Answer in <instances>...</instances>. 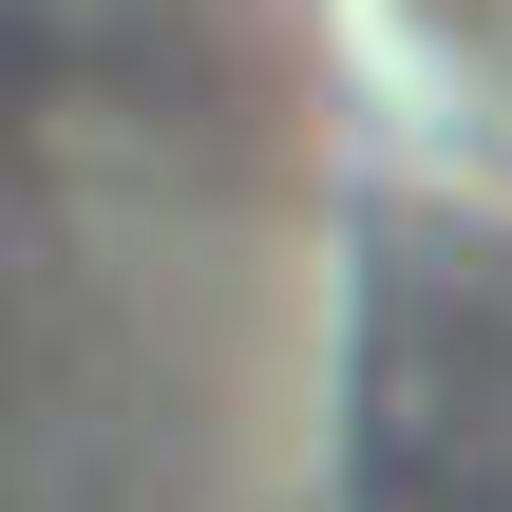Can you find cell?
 Listing matches in <instances>:
<instances>
[{
  "label": "cell",
  "mask_w": 512,
  "mask_h": 512,
  "mask_svg": "<svg viewBox=\"0 0 512 512\" xmlns=\"http://www.w3.org/2000/svg\"><path fill=\"white\" fill-rule=\"evenodd\" d=\"M304 19L361 95V171L512 209V0H304Z\"/></svg>",
  "instance_id": "cell-2"
},
{
  "label": "cell",
  "mask_w": 512,
  "mask_h": 512,
  "mask_svg": "<svg viewBox=\"0 0 512 512\" xmlns=\"http://www.w3.org/2000/svg\"><path fill=\"white\" fill-rule=\"evenodd\" d=\"M304 512H512V209L361 171L304 323Z\"/></svg>",
  "instance_id": "cell-1"
}]
</instances>
